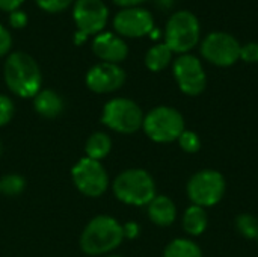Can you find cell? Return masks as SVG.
<instances>
[{
  "label": "cell",
  "instance_id": "6da1fadb",
  "mask_svg": "<svg viewBox=\"0 0 258 257\" xmlns=\"http://www.w3.org/2000/svg\"><path fill=\"white\" fill-rule=\"evenodd\" d=\"M8 88L18 97H35L41 88V71L36 61L23 52L12 53L5 64Z\"/></svg>",
  "mask_w": 258,
  "mask_h": 257
},
{
  "label": "cell",
  "instance_id": "7a4b0ae2",
  "mask_svg": "<svg viewBox=\"0 0 258 257\" xmlns=\"http://www.w3.org/2000/svg\"><path fill=\"white\" fill-rule=\"evenodd\" d=\"M124 239L122 226L112 217H97L83 230L80 247L89 256H98L115 250Z\"/></svg>",
  "mask_w": 258,
  "mask_h": 257
},
{
  "label": "cell",
  "instance_id": "3957f363",
  "mask_svg": "<svg viewBox=\"0 0 258 257\" xmlns=\"http://www.w3.org/2000/svg\"><path fill=\"white\" fill-rule=\"evenodd\" d=\"M113 194L122 203L145 206L156 197V185L145 170H127L115 179Z\"/></svg>",
  "mask_w": 258,
  "mask_h": 257
},
{
  "label": "cell",
  "instance_id": "277c9868",
  "mask_svg": "<svg viewBox=\"0 0 258 257\" xmlns=\"http://www.w3.org/2000/svg\"><path fill=\"white\" fill-rule=\"evenodd\" d=\"M200 21L189 11L175 12L166 23L165 44L174 53H187L200 41Z\"/></svg>",
  "mask_w": 258,
  "mask_h": 257
},
{
  "label": "cell",
  "instance_id": "5b68a950",
  "mask_svg": "<svg viewBox=\"0 0 258 257\" xmlns=\"http://www.w3.org/2000/svg\"><path fill=\"white\" fill-rule=\"evenodd\" d=\"M142 127L150 139L156 142H172L184 132V120L174 108L159 106L147 114Z\"/></svg>",
  "mask_w": 258,
  "mask_h": 257
},
{
  "label": "cell",
  "instance_id": "8992f818",
  "mask_svg": "<svg viewBox=\"0 0 258 257\" xmlns=\"http://www.w3.org/2000/svg\"><path fill=\"white\" fill-rule=\"evenodd\" d=\"M101 121L119 133H135L142 127L144 114L141 108L128 98H113L104 105Z\"/></svg>",
  "mask_w": 258,
  "mask_h": 257
},
{
  "label": "cell",
  "instance_id": "52a82bcc",
  "mask_svg": "<svg viewBox=\"0 0 258 257\" xmlns=\"http://www.w3.org/2000/svg\"><path fill=\"white\" fill-rule=\"evenodd\" d=\"M225 194V179L215 170L194 174L187 183V195L195 206L210 208L218 204Z\"/></svg>",
  "mask_w": 258,
  "mask_h": 257
},
{
  "label": "cell",
  "instance_id": "ba28073f",
  "mask_svg": "<svg viewBox=\"0 0 258 257\" xmlns=\"http://www.w3.org/2000/svg\"><path fill=\"white\" fill-rule=\"evenodd\" d=\"M242 45L227 32H213L201 42V55L210 64L218 67H230L240 59Z\"/></svg>",
  "mask_w": 258,
  "mask_h": 257
},
{
  "label": "cell",
  "instance_id": "9c48e42d",
  "mask_svg": "<svg viewBox=\"0 0 258 257\" xmlns=\"http://www.w3.org/2000/svg\"><path fill=\"white\" fill-rule=\"evenodd\" d=\"M71 174L77 189L88 197H100L107 189L109 177L98 161L83 158L76 164Z\"/></svg>",
  "mask_w": 258,
  "mask_h": 257
},
{
  "label": "cell",
  "instance_id": "30bf717a",
  "mask_svg": "<svg viewBox=\"0 0 258 257\" xmlns=\"http://www.w3.org/2000/svg\"><path fill=\"white\" fill-rule=\"evenodd\" d=\"M174 77L180 89L187 95H200L207 86V76L200 62L194 55H181L174 62Z\"/></svg>",
  "mask_w": 258,
  "mask_h": 257
},
{
  "label": "cell",
  "instance_id": "8fae6325",
  "mask_svg": "<svg viewBox=\"0 0 258 257\" xmlns=\"http://www.w3.org/2000/svg\"><path fill=\"white\" fill-rule=\"evenodd\" d=\"M107 8L101 0H77L73 12L79 32L85 35L101 32L107 23Z\"/></svg>",
  "mask_w": 258,
  "mask_h": 257
},
{
  "label": "cell",
  "instance_id": "7c38bea8",
  "mask_svg": "<svg viewBox=\"0 0 258 257\" xmlns=\"http://www.w3.org/2000/svg\"><path fill=\"white\" fill-rule=\"evenodd\" d=\"M116 32L124 36L139 38L148 35L154 27V20L151 12L141 8H125L116 14L113 20Z\"/></svg>",
  "mask_w": 258,
  "mask_h": 257
},
{
  "label": "cell",
  "instance_id": "4fadbf2b",
  "mask_svg": "<svg viewBox=\"0 0 258 257\" xmlns=\"http://www.w3.org/2000/svg\"><path fill=\"white\" fill-rule=\"evenodd\" d=\"M125 82V73L116 64L101 62L94 65L86 74V85L94 92H112Z\"/></svg>",
  "mask_w": 258,
  "mask_h": 257
},
{
  "label": "cell",
  "instance_id": "5bb4252c",
  "mask_svg": "<svg viewBox=\"0 0 258 257\" xmlns=\"http://www.w3.org/2000/svg\"><path fill=\"white\" fill-rule=\"evenodd\" d=\"M92 50L100 59L109 64L121 62L128 55L127 44L119 36L109 32L97 35V38L92 42Z\"/></svg>",
  "mask_w": 258,
  "mask_h": 257
},
{
  "label": "cell",
  "instance_id": "9a60e30c",
  "mask_svg": "<svg viewBox=\"0 0 258 257\" xmlns=\"http://www.w3.org/2000/svg\"><path fill=\"white\" fill-rule=\"evenodd\" d=\"M148 217L157 226L162 227L171 226L177 217V209L174 201L166 195H156L148 203Z\"/></svg>",
  "mask_w": 258,
  "mask_h": 257
},
{
  "label": "cell",
  "instance_id": "2e32d148",
  "mask_svg": "<svg viewBox=\"0 0 258 257\" xmlns=\"http://www.w3.org/2000/svg\"><path fill=\"white\" fill-rule=\"evenodd\" d=\"M35 109L45 118L57 117L63 109V101L59 94L51 89H44L35 95Z\"/></svg>",
  "mask_w": 258,
  "mask_h": 257
},
{
  "label": "cell",
  "instance_id": "e0dca14e",
  "mask_svg": "<svg viewBox=\"0 0 258 257\" xmlns=\"http://www.w3.org/2000/svg\"><path fill=\"white\" fill-rule=\"evenodd\" d=\"M209 224V217L207 212L204 211V208L195 206L192 204L183 217V227L184 230L192 235V236H200L201 233L206 232Z\"/></svg>",
  "mask_w": 258,
  "mask_h": 257
},
{
  "label": "cell",
  "instance_id": "ac0fdd59",
  "mask_svg": "<svg viewBox=\"0 0 258 257\" xmlns=\"http://www.w3.org/2000/svg\"><path fill=\"white\" fill-rule=\"evenodd\" d=\"M110 147H112L110 138L103 132H97V133H92L88 138L85 148H86V155H88L89 159L100 161V159H103L104 156L109 155Z\"/></svg>",
  "mask_w": 258,
  "mask_h": 257
},
{
  "label": "cell",
  "instance_id": "d6986e66",
  "mask_svg": "<svg viewBox=\"0 0 258 257\" xmlns=\"http://www.w3.org/2000/svg\"><path fill=\"white\" fill-rule=\"evenodd\" d=\"M172 59V52L166 44H157L147 52L145 64L151 71H160L169 65Z\"/></svg>",
  "mask_w": 258,
  "mask_h": 257
},
{
  "label": "cell",
  "instance_id": "ffe728a7",
  "mask_svg": "<svg viewBox=\"0 0 258 257\" xmlns=\"http://www.w3.org/2000/svg\"><path fill=\"white\" fill-rule=\"evenodd\" d=\"M163 257H203V253L194 241L174 239L165 248Z\"/></svg>",
  "mask_w": 258,
  "mask_h": 257
},
{
  "label": "cell",
  "instance_id": "44dd1931",
  "mask_svg": "<svg viewBox=\"0 0 258 257\" xmlns=\"http://www.w3.org/2000/svg\"><path fill=\"white\" fill-rule=\"evenodd\" d=\"M236 227L248 239H255L258 238V218L249 214H242L236 220Z\"/></svg>",
  "mask_w": 258,
  "mask_h": 257
},
{
  "label": "cell",
  "instance_id": "7402d4cb",
  "mask_svg": "<svg viewBox=\"0 0 258 257\" xmlns=\"http://www.w3.org/2000/svg\"><path fill=\"white\" fill-rule=\"evenodd\" d=\"M24 186H26L24 179L17 174H8L0 180V192H3L5 195H9V197L20 195L23 192Z\"/></svg>",
  "mask_w": 258,
  "mask_h": 257
},
{
  "label": "cell",
  "instance_id": "603a6c76",
  "mask_svg": "<svg viewBox=\"0 0 258 257\" xmlns=\"http://www.w3.org/2000/svg\"><path fill=\"white\" fill-rule=\"evenodd\" d=\"M178 144H180L181 150H184L186 153H197L201 148V141H200L198 135L192 130H184L178 136Z\"/></svg>",
  "mask_w": 258,
  "mask_h": 257
},
{
  "label": "cell",
  "instance_id": "cb8c5ba5",
  "mask_svg": "<svg viewBox=\"0 0 258 257\" xmlns=\"http://www.w3.org/2000/svg\"><path fill=\"white\" fill-rule=\"evenodd\" d=\"M14 115V105L6 95H0V127L11 121Z\"/></svg>",
  "mask_w": 258,
  "mask_h": 257
},
{
  "label": "cell",
  "instance_id": "d4e9b609",
  "mask_svg": "<svg viewBox=\"0 0 258 257\" xmlns=\"http://www.w3.org/2000/svg\"><path fill=\"white\" fill-rule=\"evenodd\" d=\"M73 0H36V3L48 12H59L67 9Z\"/></svg>",
  "mask_w": 258,
  "mask_h": 257
},
{
  "label": "cell",
  "instance_id": "484cf974",
  "mask_svg": "<svg viewBox=\"0 0 258 257\" xmlns=\"http://www.w3.org/2000/svg\"><path fill=\"white\" fill-rule=\"evenodd\" d=\"M240 59L249 64L258 62V42H248L240 48Z\"/></svg>",
  "mask_w": 258,
  "mask_h": 257
},
{
  "label": "cell",
  "instance_id": "4316f807",
  "mask_svg": "<svg viewBox=\"0 0 258 257\" xmlns=\"http://www.w3.org/2000/svg\"><path fill=\"white\" fill-rule=\"evenodd\" d=\"M11 44H12L11 33L0 24V56H3L9 52Z\"/></svg>",
  "mask_w": 258,
  "mask_h": 257
},
{
  "label": "cell",
  "instance_id": "83f0119b",
  "mask_svg": "<svg viewBox=\"0 0 258 257\" xmlns=\"http://www.w3.org/2000/svg\"><path fill=\"white\" fill-rule=\"evenodd\" d=\"M9 23H11L12 27L21 29L27 23V15L24 12H21V11H12L11 12V17H9Z\"/></svg>",
  "mask_w": 258,
  "mask_h": 257
},
{
  "label": "cell",
  "instance_id": "f1b7e54d",
  "mask_svg": "<svg viewBox=\"0 0 258 257\" xmlns=\"http://www.w3.org/2000/svg\"><path fill=\"white\" fill-rule=\"evenodd\" d=\"M122 232L124 238H136L139 235V226L136 223H127L125 226H122Z\"/></svg>",
  "mask_w": 258,
  "mask_h": 257
},
{
  "label": "cell",
  "instance_id": "f546056e",
  "mask_svg": "<svg viewBox=\"0 0 258 257\" xmlns=\"http://www.w3.org/2000/svg\"><path fill=\"white\" fill-rule=\"evenodd\" d=\"M24 0H0V9L3 11H17V8L23 3Z\"/></svg>",
  "mask_w": 258,
  "mask_h": 257
},
{
  "label": "cell",
  "instance_id": "4dcf8cb0",
  "mask_svg": "<svg viewBox=\"0 0 258 257\" xmlns=\"http://www.w3.org/2000/svg\"><path fill=\"white\" fill-rule=\"evenodd\" d=\"M116 5H119V6H136V5H139V3H142V2H145V0H113Z\"/></svg>",
  "mask_w": 258,
  "mask_h": 257
},
{
  "label": "cell",
  "instance_id": "1f68e13d",
  "mask_svg": "<svg viewBox=\"0 0 258 257\" xmlns=\"http://www.w3.org/2000/svg\"><path fill=\"white\" fill-rule=\"evenodd\" d=\"M109 257H121V256H109Z\"/></svg>",
  "mask_w": 258,
  "mask_h": 257
},
{
  "label": "cell",
  "instance_id": "d6a6232c",
  "mask_svg": "<svg viewBox=\"0 0 258 257\" xmlns=\"http://www.w3.org/2000/svg\"><path fill=\"white\" fill-rule=\"evenodd\" d=\"M257 241H258V238H257Z\"/></svg>",
  "mask_w": 258,
  "mask_h": 257
}]
</instances>
